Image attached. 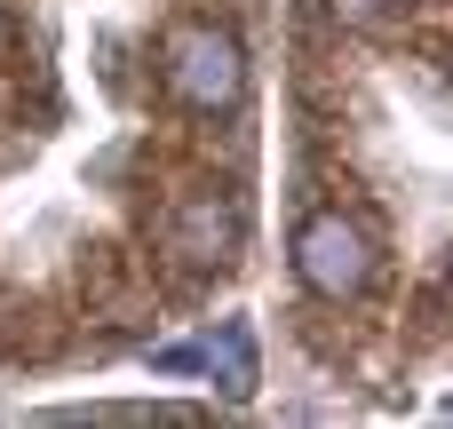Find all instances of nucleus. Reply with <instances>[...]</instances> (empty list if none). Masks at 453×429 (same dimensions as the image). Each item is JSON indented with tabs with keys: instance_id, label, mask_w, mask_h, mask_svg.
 <instances>
[{
	"instance_id": "4",
	"label": "nucleus",
	"mask_w": 453,
	"mask_h": 429,
	"mask_svg": "<svg viewBox=\"0 0 453 429\" xmlns=\"http://www.w3.org/2000/svg\"><path fill=\"white\" fill-rule=\"evenodd\" d=\"M199 366H223V390H231V398H247V390H255V334L231 318V326L199 350Z\"/></svg>"
},
{
	"instance_id": "3",
	"label": "nucleus",
	"mask_w": 453,
	"mask_h": 429,
	"mask_svg": "<svg viewBox=\"0 0 453 429\" xmlns=\"http://www.w3.org/2000/svg\"><path fill=\"white\" fill-rule=\"evenodd\" d=\"M231 247H239V199L231 191H191L167 223V255L191 263V271H215V263H231Z\"/></svg>"
},
{
	"instance_id": "1",
	"label": "nucleus",
	"mask_w": 453,
	"mask_h": 429,
	"mask_svg": "<svg viewBox=\"0 0 453 429\" xmlns=\"http://www.w3.org/2000/svg\"><path fill=\"white\" fill-rule=\"evenodd\" d=\"M295 271H303V287H311V295H326V303L358 295V287L374 279L366 231H358L350 215H311V223L295 231Z\"/></svg>"
},
{
	"instance_id": "2",
	"label": "nucleus",
	"mask_w": 453,
	"mask_h": 429,
	"mask_svg": "<svg viewBox=\"0 0 453 429\" xmlns=\"http://www.w3.org/2000/svg\"><path fill=\"white\" fill-rule=\"evenodd\" d=\"M167 88H175L191 111H231L239 88H247L239 40H231V32H183V40H175V64H167Z\"/></svg>"
}]
</instances>
